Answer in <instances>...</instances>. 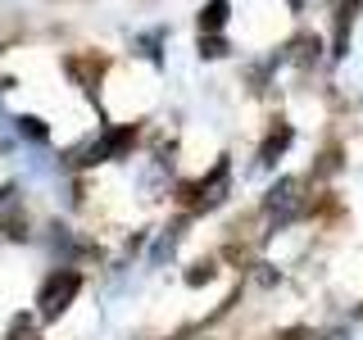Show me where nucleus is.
Listing matches in <instances>:
<instances>
[{
    "label": "nucleus",
    "instance_id": "f257e3e1",
    "mask_svg": "<svg viewBox=\"0 0 363 340\" xmlns=\"http://www.w3.org/2000/svg\"><path fill=\"white\" fill-rule=\"evenodd\" d=\"M77 295V272H55L50 281H45V290H41V313L45 317H60L64 309H68V300Z\"/></svg>",
    "mask_w": 363,
    "mask_h": 340
},
{
    "label": "nucleus",
    "instance_id": "f03ea898",
    "mask_svg": "<svg viewBox=\"0 0 363 340\" xmlns=\"http://www.w3.org/2000/svg\"><path fill=\"white\" fill-rule=\"evenodd\" d=\"M286 145H291V128L281 123V128H277V132H272L268 141H264V154H259V164H277V154L286 150Z\"/></svg>",
    "mask_w": 363,
    "mask_h": 340
},
{
    "label": "nucleus",
    "instance_id": "7ed1b4c3",
    "mask_svg": "<svg viewBox=\"0 0 363 340\" xmlns=\"http://www.w3.org/2000/svg\"><path fill=\"white\" fill-rule=\"evenodd\" d=\"M295 191H300V186H295V181H277V186H272V200H268V204H272V209L281 213V209H286V204H295Z\"/></svg>",
    "mask_w": 363,
    "mask_h": 340
},
{
    "label": "nucleus",
    "instance_id": "20e7f679",
    "mask_svg": "<svg viewBox=\"0 0 363 340\" xmlns=\"http://www.w3.org/2000/svg\"><path fill=\"white\" fill-rule=\"evenodd\" d=\"M18 132L28 136V141H45V136H50V128H45L41 118H18Z\"/></svg>",
    "mask_w": 363,
    "mask_h": 340
},
{
    "label": "nucleus",
    "instance_id": "39448f33",
    "mask_svg": "<svg viewBox=\"0 0 363 340\" xmlns=\"http://www.w3.org/2000/svg\"><path fill=\"white\" fill-rule=\"evenodd\" d=\"M227 18V0H209V9H204V28H223Z\"/></svg>",
    "mask_w": 363,
    "mask_h": 340
},
{
    "label": "nucleus",
    "instance_id": "423d86ee",
    "mask_svg": "<svg viewBox=\"0 0 363 340\" xmlns=\"http://www.w3.org/2000/svg\"><path fill=\"white\" fill-rule=\"evenodd\" d=\"M173 241H177V232H164V241L150 249V264H168V254H173Z\"/></svg>",
    "mask_w": 363,
    "mask_h": 340
}]
</instances>
